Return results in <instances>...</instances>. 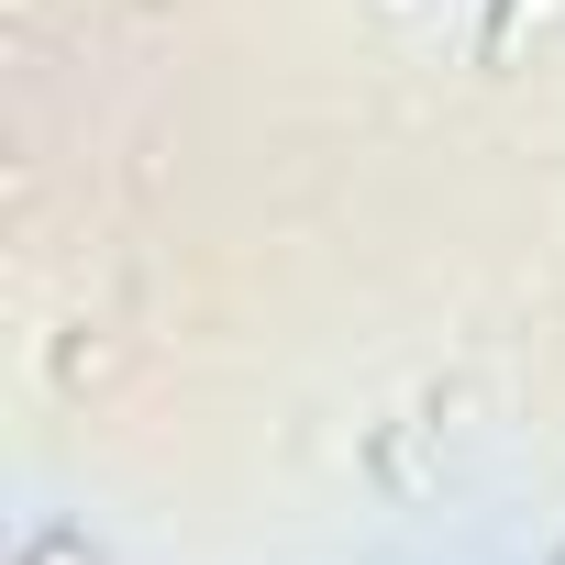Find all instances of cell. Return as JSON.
I'll return each mask as SVG.
<instances>
[{
	"label": "cell",
	"mask_w": 565,
	"mask_h": 565,
	"mask_svg": "<svg viewBox=\"0 0 565 565\" xmlns=\"http://www.w3.org/2000/svg\"><path fill=\"white\" fill-rule=\"evenodd\" d=\"M34 565H78V554H34Z\"/></svg>",
	"instance_id": "obj_1"
}]
</instances>
